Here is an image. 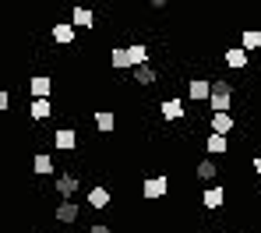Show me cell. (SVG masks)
<instances>
[{"instance_id": "6da1fadb", "label": "cell", "mask_w": 261, "mask_h": 233, "mask_svg": "<svg viewBox=\"0 0 261 233\" xmlns=\"http://www.w3.org/2000/svg\"><path fill=\"white\" fill-rule=\"evenodd\" d=\"M208 106H212V113H229V106H233V82L229 78H212Z\"/></svg>"}, {"instance_id": "7a4b0ae2", "label": "cell", "mask_w": 261, "mask_h": 233, "mask_svg": "<svg viewBox=\"0 0 261 233\" xmlns=\"http://www.w3.org/2000/svg\"><path fill=\"white\" fill-rule=\"evenodd\" d=\"M78 177L74 173H57V180H53V191L60 194V201H74V194H78Z\"/></svg>"}, {"instance_id": "3957f363", "label": "cell", "mask_w": 261, "mask_h": 233, "mask_svg": "<svg viewBox=\"0 0 261 233\" xmlns=\"http://www.w3.org/2000/svg\"><path fill=\"white\" fill-rule=\"evenodd\" d=\"M78 216H82V205H78V201H60V205H57V212H53V219H57L60 226L78 223Z\"/></svg>"}, {"instance_id": "277c9868", "label": "cell", "mask_w": 261, "mask_h": 233, "mask_svg": "<svg viewBox=\"0 0 261 233\" xmlns=\"http://www.w3.org/2000/svg\"><path fill=\"white\" fill-rule=\"evenodd\" d=\"M166 191H170V177H148V180L141 184V194H145L148 201H155V198H166Z\"/></svg>"}, {"instance_id": "5b68a950", "label": "cell", "mask_w": 261, "mask_h": 233, "mask_svg": "<svg viewBox=\"0 0 261 233\" xmlns=\"http://www.w3.org/2000/svg\"><path fill=\"white\" fill-rule=\"evenodd\" d=\"M187 95H191V102H205V99H212V82H208V78H191Z\"/></svg>"}, {"instance_id": "8992f818", "label": "cell", "mask_w": 261, "mask_h": 233, "mask_svg": "<svg viewBox=\"0 0 261 233\" xmlns=\"http://www.w3.org/2000/svg\"><path fill=\"white\" fill-rule=\"evenodd\" d=\"M237 127V120H233V113H212V135H229Z\"/></svg>"}, {"instance_id": "52a82bcc", "label": "cell", "mask_w": 261, "mask_h": 233, "mask_svg": "<svg viewBox=\"0 0 261 233\" xmlns=\"http://www.w3.org/2000/svg\"><path fill=\"white\" fill-rule=\"evenodd\" d=\"M53 145H57L60 152H74V145H78V135H74L71 127H60V131L53 135Z\"/></svg>"}, {"instance_id": "ba28073f", "label": "cell", "mask_w": 261, "mask_h": 233, "mask_svg": "<svg viewBox=\"0 0 261 233\" xmlns=\"http://www.w3.org/2000/svg\"><path fill=\"white\" fill-rule=\"evenodd\" d=\"M201 205H205V209H222V205H226V191H222V187H208V191H201Z\"/></svg>"}, {"instance_id": "9c48e42d", "label": "cell", "mask_w": 261, "mask_h": 233, "mask_svg": "<svg viewBox=\"0 0 261 233\" xmlns=\"http://www.w3.org/2000/svg\"><path fill=\"white\" fill-rule=\"evenodd\" d=\"M247 60H251V53L244 46H233V49H226V64L233 67V71H244L247 67Z\"/></svg>"}, {"instance_id": "30bf717a", "label": "cell", "mask_w": 261, "mask_h": 233, "mask_svg": "<svg viewBox=\"0 0 261 233\" xmlns=\"http://www.w3.org/2000/svg\"><path fill=\"white\" fill-rule=\"evenodd\" d=\"M29 89H32V95H36V99H49V92H53V78L36 74V78L29 82Z\"/></svg>"}, {"instance_id": "8fae6325", "label": "cell", "mask_w": 261, "mask_h": 233, "mask_svg": "<svg viewBox=\"0 0 261 233\" xmlns=\"http://www.w3.org/2000/svg\"><path fill=\"white\" fill-rule=\"evenodd\" d=\"M205 148H208V159L226 156V152H229V138H222V135H208V138H205Z\"/></svg>"}, {"instance_id": "7c38bea8", "label": "cell", "mask_w": 261, "mask_h": 233, "mask_svg": "<svg viewBox=\"0 0 261 233\" xmlns=\"http://www.w3.org/2000/svg\"><path fill=\"white\" fill-rule=\"evenodd\" d=\"M159 113H163V120H180V117L187 113V106H184L180 99H166V102L159 106Z\"/></svg>"}, {"instance_id": "4fadbf2b", "label": "cell", "mask_w": 261, "mask_h": 233, "mask_svg": "<svg viewBox=\"0 0 261 233\" xmlns=\"http://www.w3.org/2000/svg\"><path fill=\"white\" fill-rule=\"evenodd\" d=\"M53 43H60V46L74 43V25H71V21H57V25H53Z\"/></svg>"}, {"instance_id": "5bb4252c", "label": "cell", "mask_w": 261, "mask_h": 233, "mask_svg": "<svg viewBox=\"0 0 261 233\" xmlns=\"http://www.w3.org/2000/svg\"><path fill=\"white\" fill-rule=\"evenodd\" d=\"M110 201H113V194H110V191H106L102 184H99V187H92V191H88V205H92V209H106Z\"/></svg>"}, {"instance_id": "9a60e30c", "label": "cell", "mask_w": 261, "mask_h": 233, "mask_svg": "<svg viewBox=\"0 0 261 233\" xmlns=\"http://www.w3.org/2000/svg\"><path fill=\"white\" fill-rule=\"evenodd\" d=\"M49 113H53V102L49 99H32V106H29V117L32 120H46Z\"/></svg>"}, {"instance_id": "2e32d148", "label": "cell", "mask_w": 261, "mask_h": 233, "mask_svg": "<svg viewBox=\"0 0 261 233\" xmlns=\"http://www.w3.org/2000/svg\"><path fill=\"white\" fill-rule=\"evenodd\" d=\"M110 64H113V67H117V71H134V64H130V53H127V46H117L113 49V53H110Z\"/></svg>"}, {"instance_id": "e0dca14e", "label": "cell", "mask_w": 261, "mask_h": 233, "mask_svg": "<svg viewBox=\"0 0 261 233\" xmlns=\"http://www.w3.org/2000/svg\"><path fill=\"white\" fill-rule=\"evenodd\" d=\"M194 173H198V180H216V177H219V163H216V159H201Z\"/></svg>"}, {"instance_id": "ac0fdd59", "label": "cell", "mask_w": 261, "mask_h": 233, "mask_svg": "<svg viewBox=\"0 0 261 233\" xmlns=\"http://www.w3.org/2000/svg\"><path fill=\"white\" fill-rule=\"evenodd\" d=\"M71 25H74V29H92V25H95V18H92V11H88V7H74Z\"/></svg>"}, {"instance_id": "d6986e66", "label": "cell", "mask_w": 261, "mask_h": 233, "mask_svg": "<svg viewBox=\"0 0 261 233\" xmlns=\"http://www.w3.org/2000/svg\"><path fill=\"white\" fill-rule=\"evenodd\" d=\"M95 127H99L102 135H113V127H117V117H113L110 110H99V113H95Z\"/></svg>"}, {"instance_id": "ffe728a7", "label": "cell", "mask_w": 261, "mask_h": 233, "mask_svg": "<svg viewBox=\"0 0 261 233\" xmlns=\"http://www.w3.org/2000/svg\"><path fill=\"white\" fill-rule=\"evenodd\" d=\"M155 78H159V71H155L152 64H145V67H134V82H138V85H152Z\"/></svg>"}, {"instance_id": "44dd1931", "label": "cell", "mask_w": 261, "mask_h": 233, "mask_svg": "<svg viewBox=\"0 0 261 233\" xmlns=\"http://www.w3.org/2000/svg\"><path fill=\"white\" fill-rule=\"evenodd\" d=\"M32 170H36L39 177H46V173H53V170H57V163H53V159H49L46 152H39V156L32 159Z\"/></svg>"}, {"instance_id": "7402d4cb", "label": "cell", "mask_w": 261, "mask_h": 233, "mask_svg": "<svg viewBox=\"0 0 261 233\" xmlns=\"http://www.w3.org/2000/svg\"><path fill=\"white\" fill-rule=\"evenodd\" d=\"M127 53H130V64H134V67H145V64H148V46H145V43L127 46Z\"/></svg>"}, {"instance_id": "603a6c76", "label": "cell", "mask_w": 261, "mask_h": 233, "mask_svg": "<svg viewBox=\"0 0 261 233\" xmlns=\"http://www.w3.org/2000/svg\"><path fill=\"white\" fill-rule=\"evenodd\" d=\"M261 46V32L258 29H247L244 32V49H258Z\"/></svg>"}, {"instance_id": "cb8c5ba5", "label": "cell", "mask_w": 261, "mask_h": 233, "mask_svg": "<svg viewBox=\"0 0 261 233\" xmlns=\"http://www.w3.org/2000/svg\"><path fill=\"white\" fill-rule=\"evenodd\" d=\"M88 233H110V226H102V223H95V226H88Z\"/></svg>"}, {"instance_id": "d4e9b609", "label": "cell", "mask_w": 261, "mask_h": 233, "mask_svg": "<svg viewBox=\"0 0 261 233\" xmlns=\"http://www.w3.org/2000/svg\"><path fill=\"white\" fill-rule=\"evenodd\" d=\"M254 173H258V177H261V156H258V159H254Z\"/></svg>"}, {"instance_id": "484cf974", "label": "cell", "mask_w": 261, "mask_h": 233, "mask_svg": "<svg viewBox=\"0 0 261 233\" xmlns=\"http://www.w3.org/2000/svg\"><path fill=\"white\" fill-rule=\"evenodd\" d=\"M57 233H64V230H57Z\"/></svg>"}]
</instances>
